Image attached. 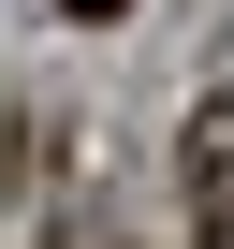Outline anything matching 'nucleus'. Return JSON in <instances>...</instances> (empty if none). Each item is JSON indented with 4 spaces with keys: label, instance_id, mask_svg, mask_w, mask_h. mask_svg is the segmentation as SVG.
<instances>
[{
    "label": "nucleus",
    "instance_id": "nucleus-2",
    "mask_svg": "<svg viewBox=\"0 0 234 249\" xmlns=\"http://www.w3.org/2000/svg\"><path fill=\"white\" fill-rule=\"evenodd\" d=\"M59 15H88V30H102V15H132V0H59Z\"/></svg>",
    "mask_w": 234,
    "mask_h": 249
},
{
    "label": "nucleus",
    "instance_id": "nucleus-1",
    "mask_svg": "<svg viewBox=\"0 0 234 249\" xmlns=\"http://www.w3.org/2000/svg\"><path fill=\"white\" fill-rule=\"evenodd\" d=\"M190 220H205V249H234V103H190Z\"/></svg>",
    "mask_w": 234,
    "mask_h": 249
}]
</instances>
